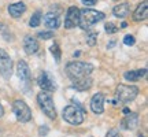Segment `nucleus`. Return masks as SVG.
Returning a JSON list of instances; mask_svg holds the SVG:
<instances>
[{"mask_svg":"<svg viewBox=\"0 0 148 137\" xmlns=\"http://www.w3.org/2000/svg\"><path fill=\"white\" fill-rule=\"evenodd\" d=\"M92 71H93V66L86 62L75 60V62H69L66 64V74L73 82L85 78V77H89Z\"/></svg>","mask_w":148,"mask_h":137,"instance_id":"1","label":"nucleus"},{"mask_svg":"<svg viewBox=\"0 0 148 137\" xmlns=\"http://www.w3.org/2000/svg\"><path fill=\"white\" fill-rule=\"evenodd\" d=\"M104 18H106V15L101 11L93 10V8H82V10H79L78 26L82 30H89L93 25H96L97 22L103 21Z\"/></svg>","mask_w":148,"mask_h":137,"instance_id":"2","label":"nucleus"},{"mask_svg":"<svg viewBox=\"0 0 148 137\" xmlns=\"http://www.w3.org/2000/svg\"><path fill=\"white\" fill-rule=\"evenodd\" d=\"M85 115H86V111L85 108H81L78 105H73L70 104L67 107L63 108V112H62V116L63 119L70 125H81L85 119Z\"/></svg>","mask_w":148,"mask_h":137,"instance_id":"3","label":"nucleus"},{"mask_svg":"<svg viewBox=\"0 0 148 137\" xmlns=\"http://www.w3.org/2000/svg\"><path fill=\"white\" fill-rule=\"evenodd\" d=\"M37 103L40 105L41 111L45 114V115L49 118V119H55L56 118V110H55V103H53V99L49 92H45V90H41L38 95H37Z\"/></svg>","mask_w":148,"mask_h":137,"instance_id":"4","label":"nucleus"},{"mask_svg":"<svg viewBox=\"0 0 148 137\" xmlns=\"http://www.w3.org/2000/svg\"><path fill=\"white\" fill-rule=\"evenodd\" d=\"M138 96V88L134 85L119 84L115 89V97L121 103H129L133 101Z\"/></svg>","mask_w":148,"mask_h":137,"instance_id":"5","label":"nucleus"},{"mask_svg":"<svg viewBox=\"0 0 148 137\" xmlns=\"http://www.w3.org/2000/svg\"><path fill=\"white\" fill-rule=\"evenodd\" d=\"M12 112L15 114L16 119L22 123H26L32 119V110L23 100H15L12 103Z\"/></svg>","mask_w":148,"mask_h":137,"instance_id":"6","label":"nucleus"},{"mask_svg":"<svg viewBox=\"0 0 148 137\" xmlns=\"http://www.w3.org/2000/svg\"><path fill=\"white\" fill-rule=\"evenodd\" d=\"M0 74L4 79H10L12 75V60L3 48H0Z\"/></svg>","mask_w":148,"mask_h":137,"instance_id":"7","label":"nucleus"},{"mask_svg":"<svg viewBox=\"0 0 148 137\" xmlns=\"http://www.w3.org/2000/svg\"><path fill=\"white\" fill-rule=\"evenodd\" d=\"M16 74L18 78L21 79V82L23 84V89L27 90L30 86V79H32V74H30V68L27 66L25 60H19L16 63Z\"/></svg>","mask_w":148,"mask_h":137,"instance_id":"8","label":"nucleus"},{"mask_svg":"<svg viewBox=\"0 0 148 137\" xmlns=\"http://www.w3.org/2000/svg\"><path fill=\"white\" fill-rule=\"evenodd\" d=\"M37 85L45 92H55L56 90V82L52 79V77L47 71H41L37 77Z\"/></svg>","mask_w":148,"mask_h":137,"instance_id":"9","label":"nucleus"},{"mask_svg":"<svg viewBox=\"0 0 148 137\" xmlns=\"http://www.w3.org/2000/svg\"><path fill=\"white\" fill-rule=\"evenodd\" d=\"M79 23V8L75 5H71L67 8L66 16H64V27L66 29H73L78 26Z\"/></svg>","mask_w":148,"mask_h":137,"instance_id":"10","label":"nucleus"},{"mask_svg":"<svg viewBox=\"0 0 148 137\" xmlns=\"http://www.w3.org/2000/svg\"><path fill=\"white\" fill-rule=\"evenodd\" d=\"M90 110L96 115H100V114L104 112V95L103 93L97 92V93L92 96V99H90Z\"/></svg>","mask_w":148,"mask_h":137,"instance_id":"11","label":"nucleus"},{"mask_svg":"<svg viewBox=\"0 0 148 137\" xmlns=\"http://www.w3.org/2000/svg\"><path fill=\"white\" fill-rule=\"evenodd\" d=\"M44 25L48 27V29H58L60 26V16H59L58 12H53V11H49L44 15Z\"/></svg>","mask_w":148,"mask_h":137,"instance_id":"12","label":"nucleus"},{"mask_svg":"<svg viewBox=\"0 0 148 137\" xmlns=\"http://www.w3.org/2000/svg\"><path fill=\"white\" fill-rule=\"evenodd\" d=\"M138 125V114L136 112H127L126 116L122 119L121 122V126L126 130H133L136 129Z\"/></svg>","mask_w":148,"mask_h":137,"instance_id":"13","label":"nucleus"},{"mask_svg":"<svg viewBox=\"0 0 148 137\" xmlns=\"http://www.w3.org/2000/svg\"><path fill=\"white\" fill-rule=\"evenodd\" d=\"M38 41L33 36H26L23 38V49L27 55H34V53L38 51Z\"/></svg>","mask_w":148,"mask_h":137,"instance_id":"14","label":"nucleus"},{"mask_svg":"<svg viewBox=\"0 0 148 137\" xmlns=\"http://www.w3.org/2000/svg\"><path fill=\"white\" fill-rule=\"evenodd\" d=\"M148 18V1L144 0L137 5V8L133 12V19L134 21H145Z\"/></svg>","mask_w":148,"mask_h":137,"instance_id":"15","label":"nucleus"},{"mask_svg":"<svg viewBox=\"0 0 148 137\" xmlns=\"http://www.w3.org/2000/svg\"><path fill=\"white\" fill-rule=\"evenodd\" d=\"M145 75H147V68H140V70L126 71L123 74V78L126 81H130V82H136V81H140L141 78H145Z\"/></svg>","mask_w":148,"mask_h":137,"instance_id":"16","label":"nucleus"},{"mask_svg":"<svg viewBox=\"0 0 148 137\" xmlns=\"http://www.w3.org/2000/svg\"><path fill=\"white\" fill-rule=\"evenodd\" d=\"M25 11H26V4L22 3V1L12 3V4L8 5V14H10L12 18H19L21 15L25 14Z\"/></svg>","mask_w":148,"mask_h":137,"instance_id":"17","label":"nucleus"},{"mask_svg":"<svg viewBox=\"0 0 148 137\" xmlns=\"http://www.w3.org/2000/svg\"><path fill=\"white\" fill-rule=\"evenodd\" d=\"M92 84H93V79L90 78V75H89V77H85V78L73 82V88L79 90V92H84V90L90 89V88H92Z\"/></svg>","mask_w":148,"mask_h":137,"instance_id":"18","label":"nucleus"},{"mask_svg":"<svg viewBox=\"0 0 148 137\" xmlns=\"http://www.w3.org/2000/svg\"><path fill=\"white\" fill-rule=\"evenodd\" d=\"M129 8H130V4L129 3H121V4L115 5L112 8V14L116 16V18H126L129 15Z\"/></svg>","mask_w":148,"mask_h":137,"instance_id":"19","label":"nucleus"},{"mask_svg":"<svg viewBox=\"0 0 148 137\" xmlns=\"http://www.w3.org/2000/svg\"><path fill=\"white\" fill-rule=\"evenodd\" d=\"M41 19H42V15L40 11H36L32 16H30V21H29V26L30 27H37L40 26V23H41Z\"/></svg>","mask_w":148,"mask_h":137,"instance_id":"20","label":"nucleus"},{"mask_svg":"<svg viewBox=\"0 0 148 137\" xmlns=\"http://www.w3.org/2000/svg\"><path fill=\"white\" fill-rule=\"evenodd\" d=\"M49 51L53 55V58L56 60V63H60V58H62V52H60V48H59L58 42H53L52 45L49 47Z\"/></svg>","mask_w":148,"mask_h":137,"instance_id":"21","label":"nucleus"},{"mask_svg":"<svg viewBox=\"0 0 148 137\" xmlns=\"http://www.w3.org/2000/svg\"><path fill=\"white\" fill-rule=\"evenodd\" d=\"M97 32H95V30H88V33H86V44L89 45V47H93V45H96V41H97Z\"/></svg>","mask_w":148,"mask_h":137,"instance_id":"22","label":"nucleus"},{"mask_svg":"<svg viewBox=\"0 0 148 137\" xmlns=\"http://www.w3.org/2000/svg\"><path fill=\"white\" fill-rule=\"evenodd\" d=\"M53 32L52 30H42V32H38L37 33V37L38 38H42V40H51L53 38Z\"/></svg>","mask_w":148,"mask_h":137,"instance_id":"23","label":"nucleus"},{"mask_svg":"<svg viewBox=\"0 0 148 137\" xmlns=\"http://www.w3.org/2000/svg\"><path fill=\"white\" fill-rule=\"evenodd\" d=\"M104 30H106L107 34H114V33H116L119 29H118L112 22H107L106 25H104Z\"/></svg>","mask_w":148,"mask_h":137,"instance_id":"24","label":"nucleus"},{"mask_svg":"<svg viewBox=\"0 0 148 137\" xmlns=\"http://www.w3.org/2000/svg\"><path fill=\"white\" fill-rule=\"evenodd\" d=\"M134 42H136V38L132 34H126L123 37V44L125 45H134Z\"/></svg>","mask_w":148,"mask_h":137,"instance_id":"25","label":"nucleus"},{"mask_svg":"<svg viewBox=\"0 0 148 137\" xmlns=\"http://www.w3.org/2000/svg\"><path fill=\"white\" fill-rule=\"evenodd\" d=\"M106 137H122V136H121V133L118 132V129H114V127H112V129L108 130Z\"/></svg>","mask_w":148,"mask_h":137,"instance_id":"26","label":"nucleus"},{"mask_svg":"<svg viewBox=\"0 0 148 137\" xmlns=\"http://www.w3.org/2000/svg\"><path fill=\"white\" fill-rule=\"evenodd\" d=\"M81 3H82L85 7H93V5L97 3V0H81Z\"/></svg>","mask_w":148,"mask_h":137,"instance_id":"27","label":"nucleus"},{"mask_svg":"<svg viewBox=\"0 0 148 137\" xmlns=\"http://www.w3.org/2000/svg\"><path fill=\"white\" fill-rule=\"evenodd\" d=\"M48 133V126H41L40 127V130H38V134L40 136H45Z\"/></svg>","mask_w":148,"mask_h":137,"instance_id":"28","label":"nucleus"},{"mask_svg":"<svg viewBox=\"0 0 148 137\" xmlns=\"http://www.w3.org/2000/svg\"><path fill=\"white\" fill-rule=\"evenodd\" d=\"M3 115H4V108H3V105L0 104V118H1Z\"/></svg>","mask_w":148,"mask_h":137,"instance_id":"29","label":"nucleus"},{"mask_svg":"<svg viewBox=\"0 0 148 137\" xmlns=\"http://www.w3.org/2000/svg\"><path fill=\"white\" fill-rule=\"evenodd\" d=\"M114 45H115V41H114V40H112V41H111L110 44H108V45H107V48H112V47H114Z\"/></svg>","mask_w":148,"mask_h":137,"instance_id":"30","label":"nucleus"},{"mask_svg":"<svg viewBox=\"0 0 148 137\" xmlns=\"http://www.w3.org/2000/svg\"><path fill=\"white\" fill-rule=\"evenodd\" d=\"M73 55H74V58H77V56H79V51H75V52H74Z\"/></svg>","mask_w":148,"mask_h":137,"instance_id":"31","label":"nucleus"},{"mask_svg":"<svg viewBox=\"0 0 148 137\" xmlns=\"http://www.w3.org/2000/svg\"><path fill=\"white\" fill-rule=\"evenodd\" d=\"M126 26H127L126 22H122V23H121V27H126Z\"/></svg>","mask_w":148,"mask_h":137,"instance_id":"32","label":"nucleus"},{"mask_svg":"<svg viewBox=\"0 0 148 137\" xmlns=\"http://www.w3.org/2000/svg\"><path fill=\"white\" fill-rule=\"evenodd\" d=\"M127 112H130V110L129 108H123V114H127Z\"/></svg>","mask_w":148,"mask_h":137,"instance_id":"33","label":"nucleus"},{"mask_svg":"<svg viewBox=\"0 0 148 137\" xmlns=\"http://www.w3.org/2000/svg\"><path fill=\"white\" fill-rule=\"evenodd\" d=\"M140 137H144V136H140Z\"/></svg>","mask_w":148,"mask_h":137,"instance_id":"34","label":"nucleus"}]
</instances>
